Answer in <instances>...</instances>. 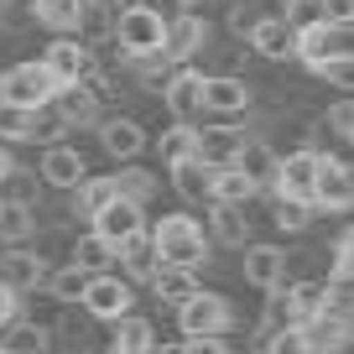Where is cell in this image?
Here are the masks:
<instances>
[{
    "mask_svg": "<svg viewBox=\"0 0 354 354\" xmlns=\"http://www.w3.org/2000/svg\"><path fill=\"white\" fill-rule=\"evenodd\" d=\"M151 245L162 255V266H177V271H198L209 261V234L193 214H162L151 224Z\"/></svg>",
    "mask_w": 354,
    "mask_h": 354,
    "instance_id": "cell-1",
    "label": "cell"
},
{
    "mask_svg": "<svg viewBox=\"0 0 354 354\" xmlns=\"http://www.w3.org/2000/svg\"><path fill=\"white\" fill-rule=\"evenodd\" d=\"M57 94H63V84H57L53 73H47V63H16L0 73V100L16 104V110H47V104H57Z\"/></svg>",
    "mask_w": 354,
    "mask_h": 354,
    "instance_id": "cell-2",
    "label": "cell"
},
{
    "mask_svg": "<svg viewBox=\"0 0 354 354\" xmlns=\"http://www.w3.org/2000/svg\"><path fill=\"white\" fill-rule=\"evenodd\" d=\"M167 47V16L151 11V6H141V11L120 16L115 21V53L125 57V63H141V57H162Z\"/></svg>",
    "mask_w": 354,
    "mask_h": 354,
    "instance_id": "cell-3",
    "label": "cell"
},
{
    "mask_svg": "<svg viewBox=\"0 0 354 354\" xmlns=\"http://www.w3.org/2000/svg\"><path fill=\"white\" fill-rule=\"evenodd\" d=\"M177 328L183 339H224L234 328V308L224 292H198L188 308H177Z\"/></svg>",
    "mask_w": 354,
    "mask_h": 354,
    "instance_id": "cell-4",
    "label": "cell"
},
{
    "mask_svg": "<svg viewBox=\"0 0 354 354\" xmlns=\"http://www.w3.org/2000/svg\"><path fill=\"white\" fill-rule=\"evenodd\" d=\"M131 308H136V287L120 277V271H110V277H94V281H88V297H84V313H88V318L120 323V318H131Z\"/></svg>",
    "mask_w": 354,
    "mask_h": 354,
    "instance_id": "cell-5",
    "label": "cell"
},
{
    "mask_svg": "<svg viewBox=\"0 0 354 354\" xmlns=\"http://www.w3.org/2000/svg\"><path fill=\"white\" fill-rule=\"evenodd\" d=\"M203 84H209V73H198V68H177L162 84V104L172 115V125H193L203 115Z\"/></svg>",
    "mask_w": 354,
    "mask_h": 354,
    "instance_id": "cell-6",
    "label": "cell"
},
{
    "mask_svg": "<svg viewBox=\"0 0 354 354\" xmlns=\"http://www.w3.org/2000/svg\"><path fill=\"white\" fill-rule=\"evenodd\" d=\"M318 172H323V151H313V146L287 151V162H281V183H277V198L313 203V198H318ZM313 209H318V203H313Z\"/></svg>",
    "mask_w": 354,
    "mask_h": 354,
    "instance_id": "cell-7",
    "label": "cell"
},
{
    "mask_svg": "<svg viewBox=\"0 0 354 354\" xmlns=\"http://www.w3.org/2000/svg\"><path fill=\"white\" fill-rule=\"evenodd\" d=\"M0 281L11 292H37L53 281V266H47L42 250H32V245H21V250H0Z\"/></svg>",
    "mask_w": 354,
    "mask_h": 354,
    "instance_id": "cell-8",
    "label": "cell"
},
{
    "mask_svg": "<svg viewBox=\"0 0 354 354\" xmlns=\"http://www.w3.org/2000/svg\"><path fill=\"white\" fill-rule=\"evenodd\" d=\"M37 172H42V183L47 188H57V193H78L88 183V162H84V151H78V146H53V151H42V167H37Z\"/></svg>",
    "mask_w": 354,
    "mask_h": 354,
    "instance_id": "cell-9",
    "label": "cell"
},
{
    "mask_svg": "<svg viewBox=\"0 0 354 354\" xmlns=\"http://www.w3.org/2000/svg\"><path fill=\"white\" fill-rule=\"evenodd\" d=\"M42 63H47V73H53L63 88L84 84V78L94 73V57H88V42H78V37H57V42H47Z\"/></svg>",
    "mask_w": 354,
    "mask_h": 354,
    "instance_id": "cell-10",
    "label": "cell"
},
{
    "mask_svg": "<svg viewBox=\"0 0 354 354\" xmlns=\"http://www.w3.org/2000/svg\"><path fill=\"white\" fill-rule=\"evenodd\" d=\"M245 131H234V125H203L198 131V162L209 167V172H224V167H240V156H245Z\"/></svg>",
    "mask_w": 354,
    "mask_h": 354,
    "instance_id": "cell-11",
    "label": "cell"
},
{
    "mask_svg": "<svg viewBox=\"0 0 354 354\" xmlns=\"http://www.w3.org/2000/svg\"><path fill=\"white\" fill-rule=\"evenodd\" d=\"M203 47H209V21H203L198 11H188V16H177V21H167V47H162V57H167L172 68L193 63Z\"/></svg>",
    "mask_w": 354,
    "mask_h": 354,
    "instance_id": "cell-12",
    "label": "cell"
},
{
    "mask_svg": "<svg viewBox=\"0 0 354 354\" xmlns=\"http://www.w3.org/2000/svg\"><path fill=\"white\" fill-rule=\"evenodd\" d=\"M318 203L323 214H349L354 209V167L339 162V156H323V172H318Z\"/></svg>",
    "mask_w": 354,
    "mask_h": 354,
    "instance_id": "cell-13",
    "label": "cell"
},
{
    "mask_svg": "<svg viewBox=\"0 0 354 354\" xmlns=\"http://www.w3.org/2000/svg\"><path fill=\"white\" fill-rule=\"evenodd\" d=\"M240 277L250 281V287H261V292L287 287V250H277V245H245Z\"/></svg>",
    "mask_w": 354,
    "mask_h": 354,
    "instance_id": "cell-14",
    "label": "cell"
},
{
    "mask_svg": "<svg viewBox=\"0 0 354 354\" xmlns=\"http://www.w3.org/2000/svg\"><path fill=\"white\" fill-rule=\"evenodd\" d=\"M250 104L255 94L240 73H209V84H203V110L209 115H245Z\"/></svg>",
    "mask_w": 354,
    "mask_h": 354,
    "instance_id": "cell-15",
    "label": "cell"
},
{
    "mask_svg": "<svg viewBox=\"0 0 354 354\" xmlns=\"http://www.w3.org/2000/svg\"><path fill=\"white\" fill-rule=\"evenodd\" d=\"M100 146H104V156H110V162L131 167L136 156L146 151V131L131 120V115H110V120L100 125Z\"/></svg>",
    "mask_w": 354,
    "mask_h": 354,
    "instance_id": "cell-16",
    "label": "cell"
},
{
    "mask_svg": "<svg viewBox=\"0 0 354 354\" xmlns=\"http://www.w3.org/2000/svg\"><path fill=\"white\" fill-rule=\"evenodd\" d=\"M94 234H100V240H110L115 250H125L131 240H141V234H146V209H136V203H125V198L110 203V209L94 219Z\"/></svg>",
    "mask_w": 354,
    "mask_h": 354,
    "instance_id": "cell-17",
    "label": "cell"
},
{
    "mask_svg": "<svg viewBox=\"0 0 354 354\" xmlns=\"http://www.w3.org/2000/svg\"><path fill=\"white\" fill-rule=\"evenodd\" d=\"M245 47H250V53H261V57H271V63H281V57H297V32H292L281 16H261Z\"/></svg>",
    "mask_w": 354,
    "mask_h": 354,
    "instance_id": "cell-18",
    "label": "cell"
},
{
    "mask_svg": "<svg viewBox=\"0 0 354 354\" xmlns=\"http://www.w3.org/2000/svg\"><path fill=\"white\" fill-rule=\"evenodd\" d=\"M281 162H287V156H281L277 146L250 141V146H245V156H240V172L250 177L261 193H277V183H281Z\"/></svg>",
    "mask_w": 354,
    "mask_h": 354,
    "instance_id": "cell-19",
    "label": "cell"
},
{
    "mask_svg": "<svg viewBox=\"0 0 354 354\" xmlns=\"http://www.w3.org/2000/svg\"><path fill=\"white\" fill-rule=\"evenodd\" d=\"M162 349V339H156V328L146 318H120V323H110V354H156Z\"/></svg>",
    "mask_w": 354,
    "mask_h": 354,
    "instance_id": "cell-20",
    "label": "cell"
},
{
    "mask_svg": "<svg viewBox=\"0 0 354 354\" xmlns=\"http://www.w3.org/2000/svg\"><path fill=\"white\" fill-rule=\"evenodd\" d=\"M84 6L88 0H32V21L57 37H73L84 26Z\"/></svg>",
    "mask_w": 354,
    "mask_h": 354,
    "instance_id": "cell-21",
    "label": "cell"
},
{
    "mask_svg": "<svg viewBox=\"0 0 354 354\" xmlns=\"http://www.w3.org/2000/svg\"><path fill=\"white\" fill-rule=\"evenodd\" d=\"M110 203H120V183H115V172H94L84 183V188L73 193V214H84L88 224L100 219L104 209H110Z\"/></svg>",
    "mask_w": 354,
    "mask_h": 354,
    "instance_id": "cell-22",
    "label": "cell"
},
{
    "mask_svg": "<svg viewBox=\"0 0 354 354\" xmlns=\"http://www.w3.org/2000/svg\"><path fill=\"white\" fill-rule=\"evenodd\" d=\"M120 277L131 281V287H136V281H156V277H162V255H156V245H151V230L120 250Z\"/></svg>",
    "mask_w": 354,
    "mask_h": 354,
    "instance_id": "cell-23",
    "label": "cell"
},
{
    "mask_svg": "<svg viewBox=\"0 0 354 354\" xmlns=\"http://www.w3.org/2000/svg\"><path fill=\"white\" fill-rule=\"evenodd\" d=\"M287 292H292V318H297V328H308L313 318H323V313L333 308L328 281H287Z\"/></svg>",
    "mask_w": 354,
    "mask_h": 354,
    "instance_id": "cell-24",
    "label": "cell"
},
{
    "mask_svg": "<svg viewBox=\"0 0 354 354\" xmlns=\"http://www.w3.org/2000/svg\"><path fill=\"white\" fill-rule=\"evenodd\" d=\"M156 156H162L167 172H177V167L198 162V131H193V125H172V131H162V141H156Z\"/></svg>",
    "mask_w": 354,
    "mask_h": 354,
    "instance_id": "cell-25",
    "label": "cell"
},
{
    "mask_svg": "<svg viewBox=\"0 0 354 354\" xmlns=\"http://www.w3.org/2000/svg\"><path fill=\"white\" fill-rule=\"evenodd\" d=\"M172 193L183 203H209L214 209V172L203 162H188V167H177L172 172Z\"/></svg>",
    "mask_w": 354,
    "mask_h": 354,
    "instance_id": "cell-26",
    "label": "cell"
},
{
    "mask_svg": "<svg viewBox=\"0 0 354 354\" xmlns=\"http://www.w3.org/2000/svg\"><path fill=\"white\" fill-rule=\"evenodd\" d=\"M302 333H308L313 354H339V349H349V333H344V313H339V308H328L323 318H313Z\"/></svg>",
    "mask_w": 354,
    "mask_h": 354,
    "instance_id": "cell-27",
    "label": "cell"
},
{
    "mask_svg": "<svg viewBox=\"0 0 354 354\" xmlns=\"http://www.w3.org/2000/svg\"><path fill=\"white\" fill-rule=\"evenodd\" d=\"M115 255H120V250H115L110 240H100L94 230H88V234H78V240H73V266H84L88 277H110Z\"/></svg>",
    "mask_w": 354,
    "mask_h": 354,
    "instance_id": "cell-28",
    "label": "cell"
},
{
    "mask_svg": "<svg viewBox=\"0 0 354 354\" xmlns=\"http://www.w3.org/2000/svg\"><path fill=\"white\" fill-rule=\"evenodd\" d=\"M151 292H156L162 302H172V308H188V302L198 297L203 287H198V271H177V266H162V277L151 281Z\"/></svg>",
    "mask_w": 354,
    "mask_h": 354,
    "instance_id": "cell-29",
    "label": "cell"
},
{
    "mask_svg": "<svg viewBox=\"0 0 354 354\" xmlns=\"http://www.w3.org/2000/svg\"><path fill=\"white\" fill-rule=\"evenodd\" d=\"M100 94H94V88L88 84H73V88H63V94H57V110H63V120L68 125H94L100 120ZM104 125V120H100Z\"/></svg>",
    "mask_w": 354,
    "mask_h": 354,
    "instance_id": "cell-30",
    "label": "cell"
},
{
    "mask_svg": "<svg viewBox=\"0 0 354 354\" xmlns=\"http://www.w3.org/2000/svg\"><path fill=\"white\" fill-rule=\"evenodd\" d=\"M88 281H94V277H88L84 266H73V261H68V266H57V271H53V281H47V297H53V302H63V308H68V302H78V308H84Z\"/></svg>",
    "mask_w": 354,
    "mask_h": 354,
    "instance_id": "cell-31",
    "label": "cell"
},
{
    "mask_svg": "<svg viewBox=\"0 0 354 354\" xmlns=\"http://www.w3.org/2000/svg\"><path fill=\"white\" fill-rule=\"evenodd\" d=\"M42 172L37 167H16L11 177H6V188H0V198H6V209H37V193H42Z\"/></svg>",
    "mask_w": 354,
    "mask_h": 354,
    "instance_id": "cell-32",
    "label": "cell"
},
{
    "mask_svg": "<svg viewBox=\"0 0 354 354\" xmlns=\"http://www.w3.org/2000/svg\"><path fill=\"white\" fill-rule=\"evenodd\" d=\"M255 183L240 172V167H224V172H214V203H224V209H245V203L255 198Z\"/></svg>",
    "mask_w": 354,
    "mask_h": 354,
    "instance_id": "cell-33",
    "label": "cell"
},
{
    "mask_svg": "<svg viewBox=\"0 0 354 354\" xmlns=\"http://www.w3.org/2000/svg\"><path fill=\"white\" fill-rule=\"evenodd\" d=\"M214 240H219V245H234V250H245V245H250V214L214 203Z\"/></svg>",
    "mask_w": 354,
    "mask_h": 354,
    "instance_id": "cell-34",
    "label": "cell"
},
{
    "mask_svg": "<svg viewBox=\"0 0 354 354\" xmlns=\"http://www.w3.org/2000/svg\"><path fill=\"white\" fill-rule=\"evenodd\" d=\"M115 183H120V198L125 203H136V209H146V203L156 198V172H146V167H120L115 172Z\"/></svg>",
    "mask_w": 354,
    "mask_h": 354,
    "instance_id": "cell-35",
    "label": "cell"
},
{
    "mask_svg": "<svg viewBox=\"0 0 354 354\" xmlns=\"http://www.w3.org/2000/svg\"><path fill=\"white\" fill-rule=\"evenodd\" d=\"M37 209H6L0 214V240H6V250H21L26 240H37Z\"/></svg>",
    "mask_w": 354,
    "mask_h": 354,
    "instance_id": "cell-36",
    "label": "cell"
},
{
    "mask_svg": "<svg viewBox=\"0 0 354 354\" xmlns=\"http://www.w3.org/2000/svg\"><path fill=\"white\" fill-rule=\"evenodd\" d=\"M277 16L302 37V32H313V26H323V0H281Z\"/></svg>",
    "mask_w": 354,
    "mask_h": 354,
    "instance_id": "cell-37",
    "label": "cell"
},
{
    "mask_svg": "<svg viewBox=\"0 0 354 354\" xmlns=\"http://www.w3.org/2000/svg\"><path fill=\"white\" fill-rule=\"evenodd\" d=\"M63 131H73V125L63 120V110H57V104H47V110L32 115V141H42L47 151H53V146H63Z\"/></svg>",
    "mask_w": 354,
    "mask_h": 354,
    "instance_id": "cell-38",
    "label": "cell"
},
{
    "mask_svg": "<svg viewBox=\"0 0 354 354\" xmlns=\"http://www.w3.org/2000/svg\"><path fill=\"white\" fill-rule=\"evenodd\" d=\"M0 344H6L11 354H47V349H53V339H47L42 323H16L11 339H0Z\"/></svg>",
    "mask_w": 354,
    "mask_h": 354,
    "instance_id": "cell-39",
    "label": "cell"
},
{
    "mask_svg": "<svg viewBox=\"0 0 354 354\" xmlns=\"http://www.w3.org/2000/svg\"><path fill=\"white\" fill-rule=\"evenodd\" d=\"M32 141V110H16V104L0 100V146Z\"/></svg>",
    "mask_w": 354,
    "mask_h": 354,
    "instance_id": "cell-40",
    "label": "cell"
},
{
    "mask_svg": "<svg viewBox=\"0 0 354 354\" xmlns=\"http://www.w3.org/2000/svg\"><path fill=\"white\" fill-rule=\"evenodd\" d=\"M313 224V203H297V198H277V230L287 234H302Z\"/></svg>",
    "mask_w": 354,
    "mask_h": 354,
    "instance_id": "cell-41",
    "label": "cell"
},
{
    "mask_svg": "<svg viewBox=\"0 0 354 354\" xmlns=\"http://www.w3.org/2000/svg\"><path fill=\"white\" fill-rule=\"evenodd\" d=\"M266 354H313V344H308L302 328H281V333L266 339Z\"/></svg>",
    "mask_w": 354,
    "mask_h": 354,
    "instance_id": "cell-42",
    "label": "cell"
},
{
    "mask_svg": "<svg viewBox=\"0 0 354 354\" xmlns=\"http://www.w3.org/2000/svg\"><path fill=\"white\" fill-rule=\"evenodd\" d=\"M323 125H328L333 136H344V141H354V100H339V104H328Z\"/></svg>",
    "mask_w": 354,
    "mask_h": 354,
    "instance_id": "cell-43",
    "label": "cell"
},
{
    "mask_svg": "<svg viewBox=\"0 0 354 354\" xmlns=\"http://www.w3.org/2000/svg\"><path fill=\"white\" fill-rule=\"evenodd\" d=\"M318 78H328L333 88H354V57H339V63H323Z\"/></svg>",
    "mask_w": 354,
    "mask_h": 354,
    "instance_id": "cell-44",
    "label": "cell"
},
{
    "mask_svg": "<svg viewBox=\"0 0 354 354\" xmlns=\"http://www.w3.org/2000/svg\"><path fill=\"white\" fill-rule=\"evenodd\" d=\"M323 21L328 26H354V0H323Z\"/></svg>",
    "mask_w": 354,
    "mask_h": 354,
    "instance_id": "cell-45",
    "label": "cell"
},
{
    "mask_svg": "<svg viewBox=\"0 0 354 354\" xmlns=\"http://www.w3.org/2000/svg\"><path fill=\"white\" fill-rule=\"evenodd\" d=\"M16 313H21V292H11L6 281H0V328H11Z\"/></svg>",
    "mask_w": 354,
    "mask_h": 354,
    "instance_id": "cell-46",
    "label": "cell"
},
{
    "mask_svg": "<svg viewBox=\"0 0 354 354\" xmlns=\"http://www.w3.org/2000/svg\"><path fill=\"white\" fill-rule=\"evenodd\" d=\"M151 11H162L167 21H177V16H188V11H193V0H151Z\"/></svg>",
    "mask_w": 354,
    "mask_h": 354,
    "instance_id": "cell-47",
    "label": "cell"
},
{
    "mask_svg": "<svg viewBox=\"0 0 354 354\" xmlns=\"http://www.w3.org/2000/svg\"><path fill=\"white\" fill-rule=\"evenodd\" d=\"M100 6L115 16V21H120V16H131V11H141V6H151V0H100Z\"/></svg>",
    "mask_w": 354,
    "mask_h": 354,
    "instance_id": "cell-48",
    "label": "cell"
},
{
    "mask_svg": "<svg viewBox=\"0 0 354 354\" xmlns=\"http://www.w3.org/2000/svg\"><path fill=\"white\" fill-rule=\"evenodd\" d=\"M188 354H230L224 339H188Z\"/></svg>",
    "mask_w": 354,
    "mask_h": 354,
    "instance_id": "cell-49",
    "label": "cell"
},
{
    "mask_svg": "<svg viewBox=\"0 0 354 354\" xmlns=\"http://www.w3.org/2000/svg\"><path fill=\"white\" fill-rule=\"evenodd\" d=\"M16 172V156H11V146H0V188H6V177Z\"/></svg>",
    "mask_w": 354,
    "mask_h": 354,
    "instance_id": "cell-50",
    "label": "cell"
},
{
    "mask_svg": "<svg viewBox=\"0 0 354 354\" xmlns=\"http://www.w3.org/2000/svg\"><path fill=\"white\" fill-rule=\"evenodd\" d=\"M156 354H188V339H177V344H162Z\"/></svg>",
    "mask_w": 354,
    "mask_h": 354,
    "instance_id": "cell-51",
    "label": "cell"
},
{
    "mask_svg": "<svg viewBox=\"0 0 354 354\" xmlns=\"http://www.w3.org/2000/svg\"><path fill=\"white\" fill-rule=\"evenodd\" d=\"M344 333H349V344H354V308L344 313Z\"/></svg>",
    "mask_w": 354,
    "mask_h": 354,
    "instance_id": "cell-52",
    "label": "cell"
},
{
    "mask_svg": "<svg viewBox=\"0 0 354 354\" xmlns=\"http://www.w3.org/2000/svg\"><path fill=\"white\" fill-rule=\"evenodd\" d=\"M11 6H16V0H0V16H6V11H11Z\"/></svg>",
    "mask_w": 354,
    "mask_h": 354,
    "instance_id": "cell-53",
    "label": "cell"
},
{
    "mask_svg": "<svg viewBox=\"0 0 354 354\" xmlns=\"http://www.w3.org/2000/svg\"><path fill=\"white\" fill-rule=\"evenodd\" d=\"M0 214H6V198H0Z\"/></svg>",
    "mask_w": 354,
    "mask_h": 354,
    "instance_id": "cell-54",
    "label": "cell"
},
{
    "mask_svg": "<svg viewBox=\"0 0 354 354\" xmlns=\"http://www.w3.org/2000/svg\"><path fill=\"white\" fill-rule=\"evenodd\" d=\"M0 354H11V349H6V344H0Z\"/></svg>",
    "mask_w": 354,
    "mask_h": 354,
    "instance_id": "cell-55",
    "label": "cell"
}]
</instances>
